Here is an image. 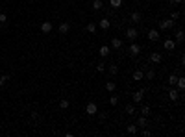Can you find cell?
Masks as SVG:
<instances>
[{
  "mask_svg": "<svg viewBox=\"0 0 185 137\" xmlns=\"http://www.w3.org/2000/svg\"><path fill=\"white\" fill-rule=\"evenodd\" d=\"M174 22L172 19H165V21H159V30H172L174 28Z\"/></svg>",
  "mask_w": 185,
  "mask_h": 137,
  "instance_id": "cell-1",
  "label": "cell"
},
{
  "mask_svg": "<svg viewBox=\"0 0 185 137\" xmlns=\"http://www.w3.org/2000/svg\"><path fill=\"white\" fill-rule=\"evenodd\" d=\"M85 113H87V115H96L98 113V106L94 102H89L87 106H85Z\"/></svg>",
  "mask_w": 185,
  "mask_h": 137,
  "instance_id": "cell-2",
  "label": "cell"
},
{
  "mask_svg": "<svg viewBox=\"0 0 185 137\" xmlns=\"http://www.w3.org/2000/svg\"><path fill=\"white\" fill-rule=\"evenodd\" d=\"M168 98H170L172 102H176V100L180 98V91H178V89L174 87V85H172V87L168 89Z\"/></svg>",
  "mask_w": 185,
  "mask_h": 137,
  "instance_id": "cell-3",
  "label": "cell"
},
{
  "mask_svg": "<svg viewBox=\"0 0 185 137\" xmlns=\"http://www.w3.org/2000/svg\"><path fill=\"white\" fill-rule=\"evenodd\" d=\"M139 54H141V46L137 45V43H132V45H130V56L135 57V56H139Z\"/></svg>",
  "mask_w": 185,
  "mask_h": 137,
  "instance_id": "cell-4",
  "label": "cell"
},
{
  "mask_svg": "<svg viewBox=\"0 0 185 137\" xmlns=\"http://www.w3.org/2000/svg\"><path fill=\"white\" fill-rule=\"evenodd\" d=\"M52 28H54V26H52V22H50V21L41 22V32L43 33H50V32H52Z\"/></svg>",
  "mask_w": 185,
  "mask_h": 137,
  "instance_id": "cell-5",
  "label": "cell"
},
{
  "mask_svg": "<svg viewBox=\"0 0 185 137\" xmlns=\"http://www.w3.org/2000/svg\"><path fill=\"white\" fill-rule=\"evenodd\" d=\"M163 48H165V50H174V48H176V41H174V39H165Z\"/></svg>",
  "mask_w": 185,
  "mask_h": 137,
  "instance_id": "cell-6",
  "label": "cell"
},
{
  "mask_svg": "<svg viewBox=\"0 0 185 137\" xmlns=\"http://www.w3.org/2000/svg\"><path fill=\"white\" fill-rule=\"evenodd\" d=\"M137 35H139V33H137V30H135V28H128V30H126V37H128L130 41H135Z\"/></svg>",
  "mask_w": 185,
  "mask_h": 137,
  "instance_id": "cell-7",
  "label": "cell"
},
{
  "mask_svg": "<svg viewBox=\"0 0 185 137\" xmlns=\"http://www.w3.org/2000/svg\"><path fill=\"white\" fill-rule=\"evenodd\" d=\"M150 61L152 63H161V61H163V56H161L159 52H152L150 54Z\"/></svg>",
  "mask_w": 185,
  "mask_h": 137,
  "instance_id": "cell-8",
  "label": "cell"
},
{
  "mask_svg": "<svg viewBox=\"0 0 185 137\" xmlns=\"http://www.w3.org/2000/svg\"><path fill=\"white\" fill-rule=\"evenodd\" d=\"M176 89H178L180 93L185 89V78L183 76H178V80H176Z\"/></svg>",
  "mask_w": 185,
  "mask_h": 137,
  "instance_id": "cell-9",
  "label": "cell"
},
{
  "mask_svg": "<svg viewBox=\"0 0 185 137\" xmlns=\"http://www.w3.org/2000/svg\"><path fill=\"white\" fill-rule=\"evenodd\" d=\"M137 128H146L148 126V120H146V117H144V115H141L139 117V119H137Z\"/></svg>",
  "mask_w": 185,
  "mask_h": 137,
  "instance_id": "cell-10",
  "label": "cell"
},
{
  "mask_svg": "<svg viewBox=\"0 0 185 137\" xmlns=\"http://www.w3.org/2000/svg\"><path fill=\"white\" fill-rule=\"evenodd\" d=\"M120 46H122V41H120L119 37H113V39H111V48H113V50H119Z\"/></svg>",
  "mask_w": 185,
  "mask_h": 137,
  "instance_id": "cell-11",
  "label": "cell"
},
{
  "mask_svg": "<svg viewBox=\"0 0 185 137\" xmlns=\"http://www.w3.org/2000/svg\"><path fill=\"white\" fill-rule=\"evenodd\" d=\"M109 52H111V46H108V45H102V46H100V56H102V57L109 56Z\"/></svg>",
  "mask_w": 185,
  "mask_h": 137,
  "instance_id": "cell-12",
  "label": "cell"
},
{
  "mask_svg": "<svg viewBox=\"0 0 185 137\" xmlns=\"http://www.w3.org/2000/svg\"><path fill=\"white\" fill-rule=\"evenodd\" d=\"M148 39H150V41H159V32H157V30H150V32H148Z\"/></svg>",
  "mask_w": 185,
  "mask_h": 137,
  "instance_id": "cell-13",
  "label": "cell"
},
{
  "mask_svg": "<svg viewBox=\"0 0 185 137\" xmlns=\"http://www.w3.org/2000/svg\"><path fill=\"white\" fill-rule=\"evenodd\" d=\"M143 95H144V91H143V89H141V91H137L135 95H133V102H135V104L143 102Z\"/></svg>",
  "mask_w": 185,
  "mask_h": 137,
  "instance_id": "cell-14",
  "label": "cell"
},
{
  "mask_svg": "<svg viewBox=\"0 0 185 137\" xmlns=\"http://www.w3.org/2000/svg\"><path fill=\"white\" fill-rule=\"evenodd\" d=\"M98 24H100V28H102V30H109L111 22H109V19H100V22H98Z\"/></svg>",
  "mask_w": 185,
  "mask_h": 137,
  "instance_id": "cell-15",
  "label": "cell"
},
{
  "mask_svg": "<svg viewBox=\"0 0 185 137\" xmlns=\"http://www.w3.org/2000/svg\"><path fill=\"white\" fill-rule=\"evenodd\" d=\"M141 19H143V15H141L139 11H133L132 17H130V21H132V22H141Z\"/></svg>",
  "mask_w": 185,
  "mask_h": 137,
  "instance_id": "cell-16",
  "label": "cell"
},
{
  "mask_svg": "<svg viewBox=\"0 0 185 137\" xmlns=\"http://www.w3.org/2000/svg\"><path fill=\"white\" fill-rule=\"evenodd\" d=\"M57 30H59V33H67V32L70 30V24H69V22H61Z\"/></svg>",
  "mask_w": 185,
  "mask_h": 137,
  "instance_id": "cell-17",
  "label": "cell"
},
{
  "mask_svg": "<svg viewBox=\"0 0 185 137\" xmlns=\"http://www.w3.org/2000/svg\"><path fill=\"white\" fill-rule=\"evenodd\" d=\"M143 78H144V72H143V70H135V72H133V80H135V82H141Z\"/></svg>",
  "mask_w": 185,
  "mask_h": 137,
  "instance_id": "cell-18",
  "label": "cell"
},
{
  "mask_svg": "<svg viewBox=\"0 0 185 137\" xmlns=\"http://www.w3.org/2000/svg\"><path fill=\"white\" fill-rule=\"evenodd\" d=\"M126 132H128L130 135H135V134H137V124H128V128H126Z\"/></svg>",
  "mask_w": 185,
  "mask_h": 137,
  "instance_id": "cell-19",
  "label": "cell"
},
{
  "mask_svg": "<svg viewBox=\"0 0 185 137\" xmlns=\"http://www.w3.org/2000/svg\"><path fill=\"white\" fill-rule=\"evenodd\" d=\"M109 6H111L113 9H119V7L122 6V0H109Z\"/></svg>",
  "mask_w": 185,
  "mask_h": 137,
  "instance_id": "cell-20",
  "label": "cell"
},
{
  "mask_svg": "<svg viewBox=\"0 0 185 137\" xmlns=\"http://www.w3.org/2000/svg\"><path fill=\"white\" fill-rule=\"evenodd\" d=\"M102 6H104V4H102V0H93V9L94 11H100Z\"/></svg>",
  "mask_w": 185,
  "mask_h": 137,
  "instance_id": "cell-21",
  "label": "cell"
},
{
  "mask_svg": "<svg viewBox=\"0 0 185 137\" xmlns=\"http://www.w3.org/2000/svg\"><path fill=\"white\" fill-rule=\"evenodd\" d=\"M85 30H87L89 33H94V32H96V22H89V24H87V28H85Z\"/></svg>",
  "mask_w": 185,
  "mask_h": 137,
  "instance_id": "cell-22",
  "label": "cell"
},
{
  "mask_svg": "<svg viewBox=\"0 0 185 137\" xmlns=\"http://www.w3.org/2000/svg\"><path fill=\"white\" fill-rule=\"evenodd\" d=\"M183 39H185L183 30H178V32H176V41H178V43H183Z\"/></svg>",
  "mask_w": 185,
  "mask_h": 137,
  "instance_id": "cell-23",
  "label": "cell"
},
{
  "mask_svg": "<svg viewBox=\"0 0 185 137\" xmlns=\"http://www.w3.org/2000/svg\"><path fill=\"white\" fill-rule=\"evenodd\" d=\"M115 87H117V85H115V82H108V84H106V89H108L109 93H113V91H115Z\"/></svg>",
  "mask_w": 185,
  "mask_h": 137,
  "instance_id": "cell-24",
  "label": "cell"
},
{
  "mask_svg": "<svg viewBox=\"0 0 185 137\" xmlns=\"http://www.w3.org/2000/svg\"><path fill=\"white\" fill-rule=\"evenodd\" d=\"M176 80H178V76H176V74H170V76H168V85H176Z\"/></svg>",
  "mask_w": 185,
  "mask_h": 137,
  "instance_id": "cell-25",
  "label": "cell"
},
{
  "mask_svg": "<svg viewBox=\"0 0 185 137\" xmlns=\"http://www.w3.org/2000/svg\"><path fill=\"white\" fill-rule=\"evenodd\" d=\"M108 70H109V74H117V72H119V67L113 63V65H109V67H108Z\"/></svg>",
  "mask_w": 185,
  "mask_h": 137,
  "instance_id": "cell-26",
  "label": "cell"
},
{
  "mask_svg": "<svg viewBox=\"0 0 185 137\" xmlns=\"http://www.w3.org/2000/svg\"><path fill=\"white\" fill-rule=\"evenodd\" d=\"M126 113H128V115H133V113H135V106L128 104V106H126Z\"/></svg>",
  "mask_w": 185,
  "mask_h": 137,
  "instance_id": "cell-27",
  "label": "cell"
},
{
  "mask_svg": "<svg viewBox=\"0 0 185 137\" xmlns=\"http://www.w3.org/2000/svg\"><path fill=\"white\" fill-rule=\"evenodd\" d=\"M141 115L148 117V115H150V108H148V106H143V108H141Z\"/></svg>",
  "mask_w": 185,
  "mask_h": 137,
  "instance_id": "cell-28",
  "label": "cell"
},
{
  "mask_svg": "<svg viewBox=\"0 0 185 137\" xmlns=\"http://www.w3.org/2000/svg\"><path fill=\"white\" fill-rule=\"evenodd\" d=\"M96 70H98V72H104V70H106V63H102V61H100V63L96 65Z\"/></svg>",
  "mask_w": 185,
  "mask_h": 137,
  "instance_id": "cell-29",
  "label": "cell"
},
{
  "mask_svg": "<svg viewBox=\"0 0 185 137\" xmlns=\"http://www.w3.org/2000/svg\"><path fill=\"white\" fill-rule=\"evenodd\" d=\"M7 22V15L6 13H0V24H6Z\"/></svg>",
  "mask_w": 185,
  "mask_h": 137,
  "instance_id": "cell-30",
  "label": "cell"
},
{
  "mask_svg": "<svg viewBox=\"0 0 185 137\" xmlns=\"http://www.w3.org/2000/svg\"><path fill=\"white\" fill-rule=\"evenodd\" d=\"M59 108L61 109H67V108H69V100H61V102H59Z\"/></svg>",
  "mask_w": 185,
  "mask_h": 137,
  "instance_id": "cell-31",
  "label": "cell"
},
{
  "mask_svg": "<svg viewBox=\"0 0 185 137\" xmlns=\"http://www.w3.org/2000/svg\"><path fill=\"white\" fill-rule=\"evenodd\" d=\"M170 19H172V21H178V19H180V13H178V11H172V13H170Z\"/></svg>",
  "mask_w": 185,
  "mask_h": 137,
  "instance_id": "cell-32",
  "label": "cell"
},
{
  "mask_svg": "<svg viewBox=\"0 0 185 137\" xmlns=\"http://www.w3.org/2000/svg\"><path fill=\"white\" fill-rule=\"evenodd\" d=\"M146 78H148V80H154V78H156V72H154V70H148V72H146Z\"/></svg>",
  "mask_w": 185,
  "mask_h": 137,
  "instance_id": "cell-33",
  "label": "cell"
},
{
  "mask_svg": "<svg viewBox=\"0 0 185 137\" xmlns=\"http://www.w3.org/2000/svg\"><path fill=\"white\" fill-rule=\"evenodd\" d=\"M109 104H111V106H117V104H119V98H117V96H111V98H109Z\"/></svg>",
  "mask_w": 185,
  "mask_h": 137,
  "instance_id": "cell-34",
  "label": "cell"
},
{
  "mask_svg": "<svg viewBox=\"0 0 185 137\" xmlns=\"http://www.w3.org/2000/svg\"><path fill=\"white\" fill-rule=\"evenodd\" d=\"M143 135H144V137H150V132H148V130H144V128H143Z\"/></svg>",
  "mask_w": 185,
  "mask_h": 137,
  "instance_id": "cell-35",
  "label": "cell"
},
{
  "mask_svg": "<svg viewBox=\"0 0 185 137\" xmlns=\"http://www.w3.org/2000/svg\"><path fill=\"white\" fill-rule=\"evenodd\" d=\"M172 4H183V0H170Z\"/></svg>",
  "mask_w": 185,
  "mask_h": 137,
  "instance_id": "cell-36",
  "label": "cell"
},
{
  "mask_svg": "<svg viewBox=\"0 0 185 137\" xmlns=\"http://www.w3.org/2000/svg\"><path fill=\"white\" fill-rule=\"evenodd\" d=\"M2 85H4V80H2V78H0V89H2Z\"/></svg>",
  "mask_w": 185,
  "mask_h": 137,
  "instance_id": "cell-37",
  "label": "cell"
}]
</instances>
